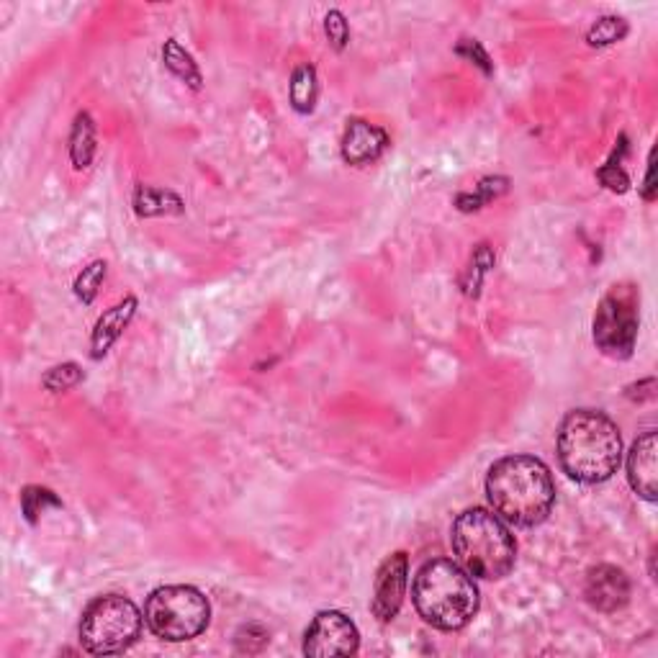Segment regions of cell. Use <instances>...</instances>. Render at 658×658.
<instances>
[{"label":"cell","mask_w":658,"mask_h":658,"mask_svg":"<svg viewBox=\"0 0 658 658\" xmlns=\"http://www.w3.org/2000/svg\"><path fill=\"white\" fill-rule=\"evenodd\" d=\"M486 499L509 525L535 527L551 515L556 484L535 455H504L486 473Z\"/></svg>","instance_id":"obj_1"},{"label":"cell","mask_w":658,"mask_h":658,"mask_svg":"<svg viewBox=\"0 0 658 658\" xmlns=\"http://www.w3.org/2000/svg\"><path fill=\"white\" fill-rule=\"evenodd\" d=\"M558 461L579 484L610 481L623 463L620 427L597 409H574L558 427Z\"/></svg>","instance_id":"obj_2"},{"label":"cell","mask_w":658,"mask_h":658,"mask_svg":"<svg viewBox=\"0 0 658 658\" xmlns=\"http://www.w3.org/2000/svg\"><path fill=\"white\" fill-rule=\"evenodd\" d=\"M412 602L427 625L453 633L466 628L476 617L481 597L476 581L461 563L432 558L414 576Z\"/></svg>","instance_id":"obj_3"},{"label":"cell","mask_w":658,"mask_h":658,"mask_svg":"<svg viewBox=\"0 0 658 658\" xmlns=\"http://www.w3.org/2000/svg\"><path fill=\"white\" fill-rule=\"evenodd\" d=\"M455 561L476 579L497 581L509 576L517 561V540L504 520L484 507H471L450 527Z\"/></svg>","instance_id":"obj_4"},{"label":"cell","mask_w":658,"mask_h":658,"mask_svg":"<svg viewBox=\"0 0 658 658\" xmlns=\"http://www.w3.org/2000/svg\"><path fill=\"white\" fill-rule=\"evenodd\" d=\"M80 646L93 656H116L142 635V612L129 597L103 594L80 617Z\"/></svg>","instance_id":"obj_5"},{"label":"cell","mask_w":658,"mask_h":658,"mask_svg":"<svg viewBox=\"0 0 658 658\" xmlns=\"http://www.w3.org/2000/svg\"><path fill=\"white\" fill-rule=\"evenodd\" d=\"M211 605L204 592L186 584L160 587L144 602V623L170 643L193 641L209 628Z\"/></svg>","instance_id":"obj_6"},{"label":"cell","mask_w":658,"mask_h":658,"mask_svg":"<svg viewBox=\"0 0 658 658\" xmlns=\"http://www.w3.org/2000/svg\"><path fill=\"white\" fill-rule=\"evenodd\" d=\"M638 324H641V288L635 283H615L602 296L594 312V345L607 358H630L638 340Z\"/></svg>","instance_id":"obj_7"},{"label":"cell","mask_w":658,"mask_h":658,"mask_svg":"<svg viewBox=\"0 0 658 658\" xmlns=\"http://www.w3.org/2000/svg\"><path fill=\"white\" fill-rule=\"evenodd\" d=\"M360 648V633L345 612L324 610L314 617L304 633V656L335 658L355 656Z\"/></svg>","instance_id":"obj_8"},{"label":"cell","mask_w":658,"mask_h":658,"mask_svg":"<svg viewBox=\"0 0 658 658\" xmlns=\"http://www.w3.org/2000/svg\"><path fill=\"white\" fill-rule=\"evenodd\" d=\"M409 587V556L404 551H396L383 558L378 566L376 579H373V599L371 612L378 623H391L399 615L404 597Z\"/></svg>","instance_id":"obj_9"},{"label":"cell","mask_w":658,"mask_h":658,"mask_svg":"<svg viewBox=\"0 0 658 658\" xmlns=\"http://www.w3.org/2000/svg\"><path fill=\"white\" fill-rule=\"evenodd\" d=\"M584 597L599 612H617L630 602V579L612 563H599L589 569L584 581Z\"/></svg>","instance_id":"obj_10"},{"label":"cell","mask_w":658,"mask_h":658,"mask_svg":"<svg viewBox=\"0 0 658 658\" xmlns=\"http://www.w3.org/2000/svg\"><path fill=\"white\" fill-rule=\"evenodd\" d=\"M342 160L355 168H365L373 165L383 152L389 150V134L383 132L381 126L371 124L363 119H350L342 134Z\"/></svg>","instance_id":"obj_11"},{"label":"cell","mask_w":658,"mask_h":658,"mask_svg":"<svg viewBox=\"0 0 658 658\" xmlns=\"http://www.w3.org/2000/svg\"><path fill=\"white\" fill-rule=\"evenodd\" d=\"M658 440L656 432H646L633 443L628 453V481L638 497L646 502L658 499Z\"/></svg>","instance_id":"obj_12"},{"label":"cell","mask_w":658,"mask_h":658,"mask_svg":"<svg viewBox=\"0 0 658 658\" xmlns=\"http://www.w3.org/2000/svg\"><path fill=\"white\" fill-rule=\"evenodd\" d=\"M139 301L134 296H126L124 301H119L116 306H111L108 312L101 314V319L96 322L93 329V337H90V358L101 360L103 355L111 350V347L119 342V337L124 335V329L129 327V322L137 314Z\"/></svg>","instance_id":"obj_13"},{"label":"cell","mask_w":658,"mask_h":658,"mask_svg":"<svg viewBox=\"0 0 658 658\" xmlns=\"http://www.w3.org/2000/svg\"><path fill=\"white\" fill-rule=\"evenodd\" d=\"M96 124L88 111H80L75 116L70 132V160L75 170H88L93 157H96Z\"/></svg>","instance_id":"obj_14"},{"label":"cell","mask_w":658,"mask_h":658,"mask_svg":"<svg viewBox=\"0 0 658 658\" xmlns=\"http://www.w3.org/2000/svg\"><path fill=\"white\" fill-rule=\"evenodd\" d=\"M162 62H165V67L173 72L180 83H186L188 88L193 90H201V85H204L201 67H198V62L193 60V54L188 52L186 47H180L178 39H168V42H165V47H162Z\"/></svg>","instance_id":"obj_15"},{"label":"cell","mask_w":658,"mask_h":658,"mask_svg":"<svg viewBox=\"0 0 658 658\" xmlns=\"http://www.w3.org/2000/svg\"><path fill=\"white\" fill-rule=\"evenodd\" d=\"M288 98H291V106L299 114H312L314 108H317V98H319V78L314 65L304 62L294 70L291 75V83H288Z\"/></svg>","instance_id":"obj_16"},{"label":"cell","mask_w":658,"mask_h":658,"mask_svg":"<svg viewBox=\"0 0 658 658\" xmlns=\"http://www.w3.org/2000/svg\"><path fill=\"white\" fill-rule=\"evenodd\" d=\"M134 211L139 216H165V214H183L186 204L183 198L173 191H160V188L139 186L134 191Z\"/></svg>","instance_id":"obj_17"},{"label":"cell","mask_w":658,"mask_h":658,"mask_svg":"<svg viewBox=\"0 0 658 658\" xmlns=\"http://www.w3.org/2000/svg\"><path fill=\"white\" fill-rule=\"evenodd\" d=\"M509 180L507 178H484L479 186H473L471 193H461L458 196V209L461 211H479L486 204H491L494 198H499L502 193H507Z\"/></svg>","instance_id":"obj_18"},{"label":"cell","mask_w":658,"mask_h":658,"mask_svg":"<svg viewBox=\"0 0 658 658\" xmlns=\"http://www.w3.org/2000/svg\"><path fill=\"white\" fill-rule=\"evenodd\" d=\"M630 26L625 18L620 16H602L597 18L587 31V44L589 47H610V44L623 42L628 36Z\"/></svg>","instance_id":"obj_19"},{"label":"cell","mask_w":658,"mask_h":658,"mask_svg":"<svg viewBox=\"0 0 658 658\" xmlns=\"http://www.w3.org/2000/svg\"><path fill=\"white\" fill-rule=\"evenodd\" d=\"M49 507H57V509L62 507L60 497H57L52 489H44V486H26V489L21 491V512H24V517L31 522V525H36V520H39Z\"/></svg>","instance_id":"obj_20"},{"label":"cell","mask_w":658,"mask_h":658,"mask_svg":"<svg viewBox=\"0 0 658 658\" xmlns=\"http://www.w3.org/2000/svg\"><path fill=\"white\" fill-rule=\"evenodd\" d=\"M106 268L108 265L103 263V260H96V263H90L88 268H83V273L75 278V286L72 288H75V296H78L85 306H90L96 301L98 288H101V283L106 281Z\"/></svg>","instance_id":"obj_21"},{"label":"cell","mask_w":658,"mask_h":658,"mask_svg":"<svg viewBox=\"0 0 658 658\" xmlns=\"http://www.w3.org/2000/svg\"><path fill=\"white\" fill-rule=\"evenodd\" d=\"M83 378L85 373L78 363H62L49 368L47 376L42 378V386L47 391H52V394H62V391L75 389Z\"/></svg>","instance_id":"obj_22"},{"label":"cell","mask_w":658,"mask_h":658,"mask_svg":"<svg viewBox=\"0 0 658 658\" xmlns=\"http://www.w3.org/2000/svg\"><path fill=\"white\" fill-rule=\"evenodd\" d=\"M494 260L497 258H494V252H491L489 245H479L476 250H473L468 278H466V283H463V288H466L468 296H479L481 281H484V276L489 273V268H494Z\"/></svg>","instance_id":"obj_23"},{"label":"cell","mask_w":658,"mask_h":658,"mask_svg":"<svg viewBox=\"0 0 658 658\" xmlns=\"http://www.w3.org/2000/svg\"><path fill=\"white\" fill-rule=\"evenodd\" d=\"M268 641L270 633L258 623L242 625V628L237 630V635H234V646H237L240 653H260L268 646Z\"/></svg>","instance_id":"obj_24"},{"label":"cell","mask_w":658,"mask_h":658,"mask_svg":"<svg viewBox=\"0 0 658 658\" xmlns=\"http://www.w3.org/2000/svg\"><path fill=\"white\" fill-rule=\"evenodd\" d=\"M324 34H327L329 44H332L337 52H342V49L347 47V42H350V24H347L345 13L332 8V11L324 16Z\"/></svg>","instance_id":"obj_25"},{"label":"cell","mask_w":658,"mask_h":658,"mask_svg":"<svg viewBox=\"0 0 658 658\" xmlns=\"http://www.w3.org/2000/svg\"><path fill=\"white\" fill-rule=\"evenodd\" d=\"M455 54H461L463 60H468V62H473L476 67H481L484 75H491V72H494V65H491L489 54H486V49L481 47L476 39H461L458 47H455Z\"/></svg>","instance_id":"obj_26"},{"label":"cell","mask_w":658,"mask_h":658,"mask_svg":"<svg viewBox=\"0 0 658 658\" xmlns=\"http://www.w3.org/2000/svg\"><path fill=\"white\" fill-rule=\"evenodd\" d=\"M597 178L602 186L610 188V191L615 193H625L630 188V178L625 175V170L620 168V162H612V160L607 162L605 168H599Z\"/></svg>","instance_id":"obj_27"},{"label":"cell","mask_w":658,"mask_h":658,"mask_svg":"<svg viewBox=\"0 0 658 658\" xmlns=\"http://www.w3.org/2000/svg\"><path fill=\"white\" fill-rule=\"evenodd\" d=\"M656 378H646V381L641 383H633V386H628V391H625V396L633 401H648L656 396Z\"/></svg>","instance_id":"obj_28"},{"label":"cell","mask_w":658,"mask_h":658,"mask_svg":"<svg viewBox=\"0 0 658 658\" xmlns=\"http://www.w3.org/2000/svg\"><path fill=\"white\" fill-rule=\"evenodd\" d=\"M643 198L646 201H653L656 198V150H651V157H648V170H646V186H643Z\"/></svg>","instance_id":"obj_29"}]
</instances>
